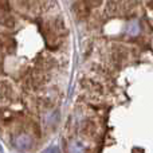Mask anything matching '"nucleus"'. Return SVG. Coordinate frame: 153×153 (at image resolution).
Returning a JSON list of instances; mask_svg holds the SVG:
<instances>
[{
    "label": "nucleus",
    "mask_w": 153,
    "mask_h": 153,
    "mask_svg": "<svg viewBox=\"0 0 153 153\" xmlns=\"http://www.w3.org/2000/svg\"><path fill=\"white\" fill-rule=\"evenodd\" d=\"M73 11L75 12V15L81 19L87 18V13H89V7L85 4L83 0H78L73 4Z\"/></svg>",
    "instance_id": "20e7f679"
},
{
    "label": "nucleus",
    "mask_w": 153,
    "mask_h": 153,
    "mask_svg": "<svg viewBox=\"0 0 153 153\" xmlns=\"http://www.w3.org/2000/svg\"><path fill=\"white\" fill-rule=\"evenodd\" d=\"M69 153H85V146L81 141L74 140L69 144V148H67Z\"/></svg>",
    "instance_id": "423d86ee"
},
{
    "label": "nucleus",
    "mask_w": 153,
    "mask_h": 153,
    "mask_svg": "<svg viewBox=\"0 0 153 153\" xmlns=\"http://www.w3.org/2000/svg\"><path fill=\"white\" fill-rule=\"evenodd\" d=\"M50 26L56 35H66L67 34V26H66V23H65L63 18H61V16L54 18L53 22L50 23Z\"/></svg>",
    "instance_id": "f03ea898"
},
{
    "label": "nucleus",
    "mask_w": 153,
    "mask_h": 153,
    "mask_svg": "<svg viewBox=\"0 0 153 153\" xmlns=\"http://www.w3.org/2000/svg\"><path fill=\"white\" fill-rule=\"evenodd\" d=\"M126 32L129 35H132V36H134V35H137L138 32H140V26H138L137 20H130L129 23H128L126 26Z\"/></svg>",
    "instance_id": "0eeeda50"
},
{
    "label": "nucleus",
    "mask_w": 153,
    "mask_h": 153,
    "mask_svg": "<svg viewBox=\"0 0 153 153\" xmlns=\"http://www.w3.org/2000/svg\"><path fill=\"white\" fill-rule=\"evenodd\" d=\"M126 50L122 47H117L113 50V53H111V59H113V63L116 65L117 67H120L122 63H125L126 62Z\"/></svg>",
    "instance_id": "7ed1b4c3"
},
{
    "label": "nucleus",
    "mask_w": 153,
    "mask_h": 153,
    "mask_svg": "<svg viewBox=\"0 0 153 153\" xmlns=\"http://www.w3.org/2000/svg\"><path fill=\"white\" fill-rule=\"evenodd\" d=\"M0 23H1L3 26L8 27V28H13L16 22H15V19L11 15H8L7 12H0Z\"/></svg>",
    "instance_id": "39448f33"
},
{
    "label": "nucleus",
    "mask_w": 153,
    "mask_h": 153,
    "mask_svg": "<svg viewBox=\"0 0 153 153\" xmlns=\"http://www.w3.org/2000/svg\"><path fill=\"white\" fill-rule=\"evenodd\" d=\"M12 145L15 146L18 151L27 152L32 148L34 140H32V137L30 134H27V133H20V134L15 136V137L12 138Z\"/></svg>",
    "instance_id": "f257e3e1"
},
{
    "label": "nucleus",
    "mask_w": 153,
    "mask_h": 153,
    "mask_svg": "<svg viewBox=\"0 0 153 153\" xmlns=\"http://www.w3.org/2000/svg\"><path fill=\"white\" fill-rule=\"evenodd\" d=\"M85 4L87 5L89 8H95V7H100L102 4V0H83Z\"/></svg>",
    "instance_id": "6e6552de"
}]
</instances>
